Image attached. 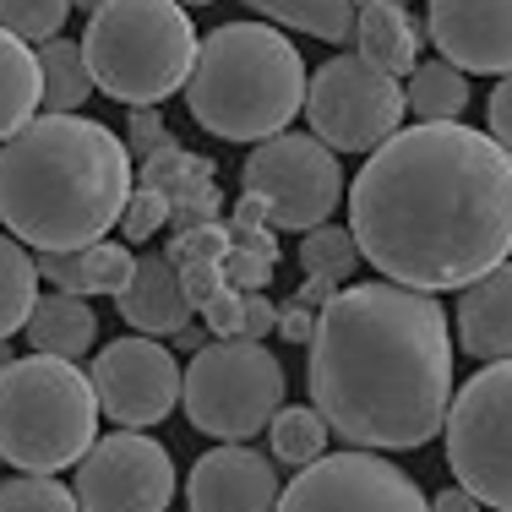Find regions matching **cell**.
Segmentation results:
<instances>
[{"mask_svg": "<svg viewBox=\"0 0 512 512\" xmlns=\"http://www.w3.org/2000/svg\"><path fill=\"white\" fill-rule=\"evenodd\" d=\"M349 235L387 284L442 295L512 256V158L463 120H414L349 186Z\"/></svg>", "mask_w": 512, "mask_h": 512, "instance_id": "1", "label": "cell"}, {"mask_svg": "<svg viewBox=\"0 0 512 512\" xmlns=\"http://www.w3.org/2000/svg\"><path fill=\"white\" fill-rule=\"evenodd\" d=\"M311 409L360 453L425 447L453 404V333L436 295L387 284L333 289L311 327Z\"/></svg>", "mask_w": 512, "mask_h": 512, "instance_id": "2", "label": "cell"}, {"mask_svg": "<svg viewBox=\"0 0 512 512\" xmlns=\"http://www.w3.org/2000/svg\"><path fill=\"white\" fill-rule=\"evenodd\" d=\"M131 153L88 115H33L0 142V224L17 246L77 251L120 224Z\"/></svg>", "mask_w": 512, "mask_h": 512, "instance_id": "3", "label": "cell"}, {"mask_svg": "<svg viewBox=\"0 0 512 512\" xmlns=\"http://www.w3.org/2000/svg\"><path fill=\"white\" fill-rule=\"evenodd\" d=\"M186 109L224 142H267L306 104V60L273 22H224L197 39Z\"/></svg>", "mask_w": 512, "mask_h": 512, "instance_id": "4", "label": "cell"}, {"mask_svg": "<svg viewBox=\"0 0 512 512\" xmlns=\"http://www.w3.org/2000/svg\"><path fill=\"white\" fill-rule=\"evenodd\" d=\"M82 60L93 93H109L131 109H158L186 88L197 28L175 0H104L99 11H88Z\"/></svg>", "mask_w": 512, "mask_h": 512, "instance_id": "5", "label": "cell"}, {"mask_svg": "<svg viewBox=\"0 0 512 512\" xmlns=\"http://www.w3.org/2000/svg\"><path fill=\"white\" fill-rule=\"evenodd\" d=\"M99 436L88 371L77 360L22 355L0 371V458L17 474L71 469Z\"/></svg>", "mask_w": 512, "mask_h": 512, "instance_id": "6", "label": "cell"}, {"mask_svg": "<svg viewBox=\"0 0 512 512\" xmlns=\"http://www.w3.org/2000/svg\"><path fill=\"white\" fill-rule=\"evenodd\" d=\"M164 262L180 273V289L191 311H202L207 333L235 338L246 295H262L278 273V235L246 218H207L169 235Z\"/></svg>", "mask_w": 512, "mask_h": 512, "instance_id": "7", "label": "cell"}, {"mask_svg": "<svg viewBox=\"0 0 512 512\" xmlns=\"http://www.w3.org/2000/svg\"><path fill=\"white\" fill-rule=\"evenodd\" d=\"M180 409L202 436L251 442L284 409V365L267 344L251 338H213L180 371Z\"/></svg>", "mask_w": 512, "mask_h": 512, "instance_id": "8", "label": "cell"}, {"mask_svg": "<svg viewBox=\"0 0 512 512\" xmlns=\"http://www.w3.org/2000/svg\"><path fill=\"white\" fill-rule=\"evenodd\" d=\"M344 202V169L338 153H327L311 131H278V137L256 142L246 169H240V202L235 218L262 224L273 235H306L327 224Z\"/></svg>", "mask_w": 512, "mask_h": 512, "instance_id": "9", "label": "cell"}, {"mask_svg": "<svg viewBox=\"0 0 512 512\" xmlns=\"http://www.w3.org/2000/svg\"><path fill=\"white\" fill-rule=\"evenodd\" d=\"M447 469L480 507L512 512V360H491L453 393L442 420Z\"/></svg>", "mask_w": 512, "mask_h": 512, "instance_id": "10", "label": "cell"}, {"mask_svg": "<svg viewBox=\"0 0 512 512\" xmlns=\"http://www.w3.org/2000/svg\"><path fill=\"white\" fill-rule=\"evenodd\" d=\"M306 120L327 153H371L404 131V82L360 55H333L306 77Z\"/></svg>", "mask_w": 512, "mask_h": 512, "instance_id": "11", "label": "cell"}, {"mask_svg": "<svg viewBox=\"0 0 512 512\" xmlns=\"http://www.w3.org/2000/svg\"><path fill=\"white\" fill-rule=\"evenodd\" d=\"M273 512H431L425 491L382 453H322L278 491Z\"/></svg>", "mask_w": 512, "mask_h": 512, "instance_id": "12", "label": "cell"}, {"mask_svg": "<svg viewBox=\"0 0 512 512\" xmlns=\"http://www.w3.org/2000/svg\"><path fill=\"white\" fill-rule=\"evenodd\" d=\"M77 512H164L175 502V458L142 431L93 436L77 458Z\"/></svg>", "mask_w": 512, "mask_h": 512, "instance_id": "13", "label": "cell"}, {"mask_svg": "<svg viewBox=\"0 0 512 512\" xmlns=\"http://www.w3.org/2000/svg\"><path fill=\"white\" fill-rule=\"evenodd\" d=\"M93 404L126 431H148V425L169 420L180 404V365L158 338H115L99 349L88 371Z\"/></svg>", "mask_w": 512, "mask_h": 512, "instance_id": "14", "label": "cell"}, {"mask_svg": "<svg viewBox=\"0 0 512 512\" xmlns=\"http://www.w3.org/2000/svg\"><path fill=\"white\" fill-rule=\"evenodd\" d=\"M425 33L463 77L512 71V0H425Z\"/></svg>", "mask_w": 512, "mask_h": 512, "instance_id": "15", "label": "cell"}, {"mask_svg": "<svg viewBox=\"0 0 512 512\" xmlns=\"http://www.w3.org/2000/svg\"><path fill=\"white\" fill-rule=\"evenodd\" d=\"M278 463L267 453H251L246 442H224L197 458L186 480L191 512H273L278 507Z\"/></svg>", "mask_w": 512, "mask_h": 512, "instance_id": "16", "label": "cell"}, {"mask_svg": "<svg viewBox=\"0 0 512 512\" xmlns=\"http://www.w3.org/2000/svg\"><path fill=\"white\" fill-rule=\"evenodd\" d=\"M131 186L153 191L158 202H164V218H169V235L175 229H191V224H207V218H218V207H224V191H218V164L191 148H164L153 158H142V169L131 175Z\"/></svg>", "mask_w": 512, "mask_h": 512, "instance_id": "17", "label": "cell"}, {"mask_svg": "<svg viewBox=\"0 0 512 512\" xmlns=\"http://www.w3.org/2000/svg\"><path fill=\"white\" fill-rule=\"evenodd\" d=\"M458 344L474 360H512V262L458 289Z\"/></svg>", "mask_w": 512, "mask_h": 512, "instance_id": "18", "label": "cell"}, {"mask_svg": "<svg viewBox=\"0 0 512 512\" xmlns=\"http://www.w3.org/2000/svg\"><path fill=\"white\" fill-rule=\"evenodd\" d=\"M115 306L142 338H175L180 327H191V300L180 289V273L164 256H137V267H131L126 289L115 295Z\"/></svg>", "mask_w": 512, "mask_h": 512, "instance_id": "19", "label": "cell"}, {"mask_svg": "<svg viewBox=\"0 0 512 512\" xmlns=\"http://www.w3.org/2000/svg\"><path fill=\"white\" fill-rule=\"evenodd\" d=\"M33 267H39V278H50L60 295H82V300L109 295L115 300L126 289L137 256L126 246H115V240H93V246H77V251H39Z\"/></svg>", "mask_w": 512, "mask_h": 512, "instance_id": "20", "label": "cell"}, {"mask_svg": "<svg viewBox=\"0 0 512 512\" xmlns=\"http://www.w3.org/2000/svg\"><path fill=\"white\" fill-rule=\"evenodd\" d=\"M22 333H28L33 355H55V360H82L93 349V338H99V316L82 295H39L28 311V322H22Z\"/></svg>", "mask_w": 512, "mask_h": 512, "instance_id": "21", "label": "cell"}, {"mask_svg": "<svg viewBox=\"0 0 512 512\" xmlns=\"http://www.w3.org/2000/svg\"><path fill=\"white\" fill-rule=\"evenodd\" d=\"M355 55L371 60L387 77H409L420 66V28L409 6H355Z\"/></svg>", "mask_w": 512, "mask_h": 512, "instance_id": "22", "label": "cell"}, {"mask_svg": "<svg viewBox=\"0 0 512 512\" xmlns=\"http://www.w3.org/2000/svg\"><path fill=\"white\" fill-rule=\"evenodd\" d=\"M39 93H44L39 88V55L0 28V142L17 137V131L44 109Z\"/></svg>", "mask_w": 512, "mask_h": 512, "instance_id": "23", "label": "cell"}, {"mask_svg": "<svg viewBox=\"0 0 512 512\" xmlns=\"http://www.w3.org/2000/svg\"><path fill=\"white\" fill-rule=\"evenodd\" d=\"M39 104L44 115H77L82 104L93 99V77H88V60H82V44L71 39H44L39 50Z\"/></svg>", "mask_w": 512, "mask_h": 512, "instance_id": "24", "label": "cell"}, {"mask_svg": "<svg viewBox=\"0 0 512 512\" xmlns=\"http://www.w3.org/2000/svg\"><path fill=\"white\" fill-rule=\"evenodd\" d=\"M404 109H414V120H463L469 77L447 60H420L404 82Z\"/></svg>", "mask_w": 512, "mask_h": 512, "instance_id": "25", "label": "cell"}, {"mask_svg": "<svg viewBox=\"0 0 512 512\" xmlns=\"http://www.w3.org/2000/svg\"><path fill=\"white\" fill-rule=\"evenodd\" d=\"M246 6L322 44H349V33H355V0H246Z\"/></svg>", "mask_w": 512, "mask_h": 512, "instance_id": "26", "label": "cell"}, {"mask_svg": "<svg viewBox=\"0 0 512 512\" xmlns=\"http://www.w3.org/2000/svg\"><path fill=\"white\" fill-rule=\"evenodd\" d=\"M33 300H39V267H33L28 246L0 235V344H6L11 333H22Z\"/></svg>", "mask_w": 512, "mask_h": 512, "instance_id": "27", "label": "cell"}, {"mask_svg": "<svg viewBox=\"0 0 512 512\" xmlns=\"http://www.w3.org/2000/svg\"><path fill=\"white\" fill-rule=\"evenodd\" d=\"M267 442H273V458L289 463V469H306V463H316L327 453V442H333V431L322 425V414L316 409H278L273 420H267Z\"/></svg>", "mask_w": 512, "mask_h": 512, "instance_id": "28", "label": "cell"}, {"mask_svg": "<svg viewBox=\"0 0 512 512\" xmlns=\"http://www.w3.org/2000/svg\"><path fill=\"white\" fill-rule=\"evenodd\" d=\"M300 267L306 278H322V284L344 289L355 284V267H360V251H355V235L338 224H316L300 235Z\"/></svg>", "mask_w": 512, "mask_h": 512, "instance_id": "29", "label": "cell"}, {"mask_svg": "<svg viewBox=\"0 0 512 512\" xmlns=\"http://www.w3.org/2000/svg\"><path fill=\"white\" fill-rule=\"evenodd\" d=\"M66 17H71V0H0V28L22 44L60 39Z\"/></svg>", "mask_w": 512, "mask_h": 512, "instance_id": "30", "label": "cell"}, {"mask_svg": "<svg viewBox=\"0 0 512 512\" xmlns=\"http://www.w3.org/2000/svg\"><path fill=\"white\" fill-rule=\"evenodd\" d=\"M0 512H77V496L50 474H17L0 485Z\"/></svg>", "mask_w": 512, "mask_h": 512, "instance_id": "31", "label": "cell"}, {"mask_svg": "<svg viewBox=\"0 0 512 512\" xmlns=\"http://www.w3.org/2000/svg\"><path fill=\"white\" fill-rule=\"evenodd\" d=\"M158 229H169V218H164V202H158L153 191L131 186L126 207H120V235H126L131 246H142V240H153Z\"/></svg>", "mask_w": 512, "mask_h": 512, "instance_id": "32", "label": "cell"}, {"mask_svg": "<svg viewBox=\"0 0 512 512\" xmlns=\"http://www.w3.org/2000/svg\"><path fill=\"white\" fill-rule=\"evenodd\" d=\"M164 148H175L164 115H158V109H131V120H126V153L131 158H153V153H164Z\"/></svg>", "mask_w": 512, "mask_h": 512, "instance_id": "33", "label": "cell"}, {"mask_svg": "<svg viewBox=\"0 0 512 512\" xmlns=\"http://www.w3.org/2000/svg\"><path fill=\"white\" fill-rule=\"evenodd\" d=\"M485 120H491V126H485V137H491L496 148L512 158V71H507L502 82H496L491 104H485Z\"/></svg>", "mask_w": 512, "mask_h": 512, "instance_id": "34", "label": "cell"}, {"mask_svg": "<svg viewBox=\"0 0 512 512\" xmlns=\"http://www.w3.org/2000/svg\"><path fill=\"white\" fill-rule=\"evenodd\" d=\"M311 327H316V311L311 306H300L295 295L278 306V316H273V333H284L289 344H311Z\"/></svg>", "mask_w": 512, "mask_h": 512, "instance_id": "35", "label": "cell"}, {"mask_svg": "<svg viewBox=\"0 0 512 512\" xmlns=\"http://www.w3.org/2000/svg\"><path fill=\"white\" fill-rule=\"evenodd\" d=\"M425 507H431V512H480V502H474L469 491H458V485H447V491L425 496Z\"/></svg>", "mask_w": 512, "mask_h": 512, "instance_id": "36", "label": "cell"}, {"mask_svg": "<svg viewBox=\"0 0 512 512\" xmlns=\"http://www.w3.org/2000/svg\"><path fill=\"white\" fill-rule=\"evenodd\" d=\"M300 306H311V311H322L327 300H333V284H322V278H306V289H300Z\"/></svg>", "mask_w": 512, "mask_h": 512, "instance_id": "37", "label": "cell"}, {"mask_svg": "<svg viewBox=\"0 0 512 512\" xmlns=\"http://www.w3.org/2000/svg\"><path fill=\"white\" fill-rule=\"evenodd\" d=\"M175 344H180V349H202V333H197V327H180Z\"/></svg>", "mask_w": 512, "mask_h": 512, "instance_id": "38", "label": "cell"}, {"mask_svg": "<svg viewBox=\"0 0 512 512\" xmlns=\"http://www.w3.org/2000/svg\"><path fill=\"white\" fill-rule=\"evenodd\" d=\"M355 6H409V0H355Z\"/></svg>", "mask_w": 512, "mask_h": 512, "instance_id": "39", "label": "cell"}, {"mask_svg": "<svg viewBox=\"0 0 512 512\" xmlns=\"http://www.w3.org/2000/svg\"><path fill=\"white\" fill-rule=\"evenodd\" d=\"M71 6H77V11H99L104 0H71Z\"/></svg>", "mask_w": 512, "mask_h": 512, "instance_id": "40", "label": "cell"}, {"mask_svg": "<svg viewBox=\"0 0 512 512\" xmlns=\"http://www.w3.org/2000/svg\"><path fill=\"white\" fill-rule=\"evenodd\" d=\"M11 360H17V355H11V349H6V344H0V371H6V365H11Z\"/></svg>", "mask_w": 512, "mask_h": 512, "instance_id": "41", "label": "cell"}, {"mask_svg": "<svg viewBox=\"0 0 512 512\" xmlns=\"http://www.w3.org/2000/svg\"><path fill=\"white\" fill-rule=\"evenodd\" d=\"M175 6H213V0H175Z\"/></svg>", "mask_w": 512, "mask_h": 512, "instance_id": "42", "label": "cell"}]
</instances>
